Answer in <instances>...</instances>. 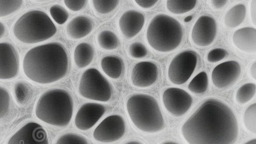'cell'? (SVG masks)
Listing matches in <instances>:
<instances>
[{
    "instance_id": "obj_44",
    "label": "cell",
    "mask_w": 256,
    "mask_h": 144,
    "mask_svg": "<svg viewBox=\"0 0 256 144\" xmlns=\"http://www.w3.org/2000/svg\"><path fill=\"white\" fill-rule=\"evenodd\" d=\"M162 144H179V143H176V142H172V141H168V142H166L164 143H163Z\"/></svg>"
},
{
    "instance_id": "obj_5",
    "label": "cell",
    "mask_w": 256,
    "mask_h": 144,
    "mask_svg": "<svg viewBox=\"0 0 256 144\" xmlns=\"http://www.w3.org/2000/svg\"><path fill=\"white\" fill-rule=\"evenodd\" d=\"M183 38L182 26L177 20L164 14L156 16L147 31V40L154 50L172 52L180 46Z\"/></svg>"
},
{
    "instance_id": "obj_41",
    "label": "cell",
    "mask_w": 256,
    "mask_h": 144,
    "mask_svg": "<svg viewBox=\"0 0 256 144\" xmlns=\"http://www.w3.org/2000/svg\"><path fill=\"white\" fill-rule=\"evenodd\" d=\"M124 144H142L141 142L136 140H132L126 142Z\"/></svg>"
},
{
    "instance_id": "obj_8",
    "label": "cell",
    "mask_w": 256,
    "mask_h": 144,
    "mask_svg": "<svg viewBox=\"0 0 256 144\" xmlns=\"http://www.w3.org/2000/svg\"><path fill=\"white\" fill-rule=\"evenodd\" d=\"M197 63L198 55L194 51H184L175 56L168 70L170 81L178 85L186 83L194 72Z\"/></svg>"
},
{
    "instance_id": "obj_42",
    "label": "cell",
    "mask_w": 256,
    "mask_h": 144,
    "mask_svg": "<svg viewBox=\"0 0 256 144\" xmlns=\"http://www.w3.org/2000/svg\"><path fill=\"white\" fill-rule=\"evenodd\" d=\"M192 19H193V17H192V16H189V17H186L184 19V22L188 23L192 20Z\"/></svg>"
},
{
    "instance_id": "obj_38",
    "label": "cell",
    "mask_w": 256,
    "mask_h": 144,
    "mask_svg": "<svg viewBox=\"0 0 256 144\" xmlns=\"http://www.w3.org/2000/svg\"><path fill=\"white\" fill-rule=\"evenodd\" d=\"M212 5L216 9H220L226 5V4L228 3L227 1H223V0H218V1H216V0H214V1H212Z\"/></svg>"
},
{
    "instance_id": "obj_31",
    "label": "cell",
    "mask_w": 256,
    "mask_h": 144,
    "mask_svg": "<svg viewBox=\"0 0 256 144\" xmlns=\"http://www.w3.org/2000/svg\"><path fill=\"white\" fill-rule=\"evenodd\" d=\"M10 104V98L8 92L4 88L0 87V119L8 114Z\"/></svg>"
},
{
    "instance_id": "obj_14",
    "label": "cell",
    "mask_w": 256,
    "mask_h": 144,
    "mask_svg": "<svg viewBox=\"0 0 256 144\" xmlns=\"http://www.w3.org/2000/svg\"><path fill=\"white\" fill-rule=\"evenodd\" d=\"M242 68L235 61L223 62L216 66L212 73V81L215 86L224 88L237 81L241 74Z\"/></svg>"
},
{
    "instance_id": "obj_24",
    "label": "cell",
    "mask_w": 256,
    "mask_h": 144,
    "mask_svg": "<svg viewBox=\"0 0 256 144\" xmlns=\"http://www.w3.org/2000/svg\"><path fill=\"white\" fill-rule=\"evenodd\" d=\"M208 77L204 72L200 73L189 84L188 88L192 92L196 94L204 93L208 87Z\"/></svg>"
},
{
    "instance_id": "obj_21",
    "label": "cell",
    "mask_w": 256,
    "mask_h": 144,
    "mask_svg": "<svg viewBox=\"0 0 256 144\" xmlns=\"http://www.w3.org/2000/svg\"><path fill=\"white\" fill-rule=\"evenodd\" d=\"M102 68L110 78L117 79L120 77L123 68L122 59L114 56H106L101 62Z\"/></svg>"
},
{
    "instance_id": "obj_11",
    "label": "cell",
    "mask_w": 256,
    "mask_h": 144,
    "mask_svg": "<svg viewBox=\"0 0 256 144\" xmlns=\"http://www.w3.org/2000/svg\"><path fill=\"white\" fill-rule=\"evenodd\" d=\"M20 66L19 56L14 46L8 43H0V79L17 76Z\"/></svg>"
},
{
    "instance_id": "obj_1",
    "label": "cell",
    "mask_w": 256,
    "mask_h": 144,
    "mask_svg": "<svg viewBox=\"0 0 256 144\" xmlns=\"http://www.w3.org/2000/svg\"><path fill=\"white\" fill-rule=\"evenodd\" d=\"M182 133L188 144H234L238 137V126L228 106L210 99L184 123Z\"/></svg>"
},
{
    "instance_id": "obj_7",
    "label": "cell",
    "mask_w": 256,
    "mask_h": 144,
    "mask_svg": "<svg viewBox=\"0 0 256 144\" xmlns=\"http://www.w3.org/2000/svg\"><path fill=\"white\" fill-rule=\"evenodd\" d=\"M78 91L84 98L106 102L108 101L112 94V89L108 80L97 69L90 68L82 75L78 87Z\"/></svg>"
},
{
    "instance_id": "obj_34",
    "label": "cell",
    "mask_w": 256,
    "mask_h": 144,
    "mask_svg": "<svg viewBox=\"0 0 256 144\" xmlns=\"http://www.w3.org/2000/svg\"><path fill=\"white\" fill-rule=\"evenodd\" d=\"M228 52L225 50L216 49L212 50L208 54L207 59L208 61L210 62H217L225 58Z\"/></svg>"
},
{
    "instance_id": "obj_4",
    "label": "cell",
    "mask_w": 256,
    "mask_h": 144,
    "mask_svg": "<svg viewBox=\"0 0 256 144\" xmlns=\"http://www.w3.org/2000/svg\"><path fill=\"white\" fill-rule=\"evenodd\" d=\"M126 109L132 121L140 131L152 133L164 129L165 122L161 109L152 96L132 95L127 101Z\"/></svg>"
},
{
    "instance_id": "obj_36",
    "label": "cell",
    "mask_w": 256,
    "mask_h": 144,
    "mask_svg": "<svg viewBox=\"0 0 256 144\" xmlns=\"http://www.w3.org/2000/svg\"><path fill=\"white\" fill-rule=\"evenodd\" d=\"M135 2L140 7L144 9H150L153 7L158 2L156 0H136Z\"/></svg>"
},
{
    "instance_id": "obj_27",
    "label": "cell",
    "mask_w": 256,
    "mask_h": 144,
    "mask_svg": "<svg viewBox=\"0 0 256 144\" xmlns=\"http://www.w3.org/2000/svg\"><path fill=\"white\" fill-rule=\"evenodd\" d=\"M244 123L246 129L252 133H256V104L250 105L244 115Z\"/></svg>"
},
{
    "instance_id": "obj_3",
    "label": "cell",
    "mask_w": 256,
    "mask_h": 144,
    "mask_svg": "<svg viewBox=\"0 0 256 144\" xmlns=\"http://www.w3.org/2000/svg\"><path fill=\"white\" fill-rule=\"evenodd\" d=\"M74 103L66 90L52 89L44 92L36 106V117L43 122L58 127L67 126L70 122Z\"/></svg>"
},
{
    "instance_id": "obj_35",
    "label": "cell",
    "mask_w": 256,
    "mask_h": 144,
    "mask_svg": "<svg viewBox=\"0 0 256 144\" xmlns=\"http://www.w3.org/2000/svg\"><path fill=\"white\" fill-rule=\"evenodd\" d=\"M88 1L86 0H66L64 3L66 6L71 11H78L82 10L87 4Z\"/></svg>"
},
{
    "instance_id": "obj_22",
    "label": "cell",
    "mask_w": 256,
    "mask_h": 144,
    "mask_svg": "<svg viewBox=\"0 0 256 144\" xmlns=\"http://www.w3.org/2000/svg\"><path fill=\"white\" fill-rule=\"evenodd\" d=\"M246 15V9L244 5H236L227 12L224 22L229 28H236L244 22Z\"/></svg>"
},
{
    "instance_id": "obj_17",
    "label": "cell",
    "mask_w": 256,
    "mask_h": 144,
    "mask_svg": "<svg viewBox=\"0 0 256 144\" xmlns=\"http://www.w3.org/2000/svg\"><path fill=\"white\" fill-rule=\"evenodd\" d=\"M145 17L142 14L134 10L124 12L120 18L119 26L124 36L131 39L136 36L142 30Z\"/></svg>"
},
{
    "instance_id": "obj_40",
    "label": "cell",
    "mask_w": 256,
    "mask_h": 144,
    "mask_svg": "<svg viewBox=\"0 0 256 144\" xmlns=\"http://www.w3.org/2000/svg\"><path fill=\"white\" fill-rule=\"evenodd\" d=\"M6 32V27L4 25L0 22V39L2 38L4 36Z\"/></svg>"
},
{
    "instance_id": "obj_19",
    "label": "cell",
    "mask_w": 256,
    "mask_h": 144,
    "mask_svg": "<svg viewBox=\"0 0 256 144\" xmlns=\"http://www.w3.org/2000/svg\"><path fill=\"white\" fill-rule=\"evenodd\" d=\"M93 29L92 21L85 16H79L72 19L67 26L68 36L74 39H80L88 36Z\"/></svg>"
},
{
    "instance_id": "obj_12",
    "label": "cell",
    "mask_w": 256,
    "mask_h": 144,
    "mask_svg": "<svg viewBox=\"0 0 256 144\" xmlns=\"http://www.w3.org/2000/svg\"><path fill=\"white\" fill-rule=\"evenodd\" d=\"M8 144H49L46 131L38 123H27L15 133Z\"/></svg>"
},
{
    "instance_id": "obj_30",
    "label": "cell",
    "mask_w": 256,
    "mask_h": 144,
    "mask_svg": "<svg viewBox=\"0 0 256 144\" xmlns=\"http://www.w3.org/2000/svg\"><path fill=\"white\" fill-rule=\"evenodd\" d=\"M50 13L54 21L59 25L65 24L68 19V11L60 5H54L51 7Z\"/></svg>"
},
{
    "instance_id": "obj_13",
    "label": "cell",
    "mask_w": 256,
    "mask_h": 144,
    "mask_svg": "<svg viewBox=\"0 0 256 144\" xmlns=\"http://www.w3.org/2000/svg\"><path fill=\"white\" fill-rule=\"evenodd\" d=\"M217 33L215 20L209 16H202L198 19L192 31V39L199 46H206L214 41Z\"/></svg>"
},
{
    "instance_id": "obj_28",
    "label": "cell",
    "mask_w": 256,
    "mask_h": 144,
    "mask_svg": "<svg viewBox=\"0 0 256 144\" xmlns=\"http://www.w3.org/2000/svg\"><path fill=\"white\" fill-rule=\"evenodd\" d=\"M22 1H0V18L6 17L20 10Z\"/></svg>"
},
{
    "instance_id": "obj_26",
    "label": "cell",
    "mask_w": 256,
    "mask_h": 144,
    "mask_svg": "<svg viewBox=\"0 0 256 144\" xmlns=\"http://www.w3.org/2000/svg\"><path fill=\"white\" fill-rule=\"evenodd\" d=\"M256 86L254 83L246 84L240 87L236 95V101L240 104H245L251 100L256 94Z\"/></svg>"
},
{
    "instance_id": "obj_37",
    "label": "cell",
    "mask_w": 256,
    "mask_h": 144,
    "mask_svg": "<svg viewBox=\"0 0 256 144\" xmlns=\"http://www.w3.org/2000/svg\"><path fill=\"white\" fill-rule=\"evenodd\" d=\"M250 15L252 21L254 25L256 23V1L254 0L250 4Z\"/></svg>"
},
{
    "instance_id": "obj_18",
    "label": "cell",
    "mask_w": 256,
    "mask_h": 144,
    "mask_svg": "<svg viewBox=\"0 0 256 144\" xmlns=\"http://www.w3.org/2000/svg\"><path fill=\"white\" fill-rule=\"evenodd\" d=\"M232 42L238 49L246 53L256 52V30L246 27L236 30L232 37Z\"/></svg>"
},
{
    "instance_id": "obj_29",
    "label": "cell",
    "mask_w": 256,
    "mask_h": 144,
    "mask_svg": "<svg viewBox=\"0 0 256 144\" xmlns=\"http://www.w3.org/2000/svg\"><path fill=\"white\" fill-rule=\"evenodd\" d=\"M119 1H99L94 0L92 4L96 11L102 14L110 13L114 10L119 4Z\"/></svg>"
},
{
    "instance_id": "obj_33",
    "label": "cell",
    "mask_w": 256,
    "mask_h": 144,
    "mask_svg": "<svg viewBox=\"0 0 256 144\" xmlns=\"http://www.w3.org/2000/svg\"><path fill=\"white\" fill-rule=\"evenodd\" d=\"M130 55L137 59L145 57L148 55V50L145 46L140 42L132 44L129 48Z\"/></svg>"
},
{
    "instance_id": "obj_15",
    "label": "cell",
    "mask_w": 256,
    "mask_h": 144,
    "mask_svg": "<svg viewBox=\"0 0 256 144\" xmlns=\"http://www.w3.org/2000/svg\"><path fill=\"white\" fill-rule=\"evenodd\" d=\"M105 112V107L100 104H84L80 107L76 116L75 125L80 130H88L99 121Z\"/></svg>"
},
{
    "instance_id": "obj_32",
    "label": "cell",
    "mask_w": 256,
    "mask_h": 144,
    "mask_svg": "<svg viewBox=\"0 0 256 144\" xmlns=\"http://www.w3.org/2000/svg\"><path fill=\"white\" fill-rule=\"evenodd\" d=\"M56 144H88V143L82 135L70 133L60 136Z\"/></svg>"
},
{
    "instance_id": "obj_9",
    "label": "cell",
    "mask_w": 256,
    "mask_h": 144,
    "mask_svg": "<svg viewBox=\"0 0 256 144\" xmlns=\"http://www.w3.org/2000/svg\"><path fill=\"white\" fill-rule=\"evenodd\" d=\"M126 123L118 115L106 117L96 128L94 138L102 142H112L120 139L126 132Z\"/></svg>"
},
{
    "instance_id": "obj_6",
    "label": "cell",
    "mask_w": 256,
    "mask_h": 144,
    "mask_svg": "<svg viewBox=\"0 0 256 144\" xmlns=\"http://www.w3.org/2000/svg\"><path fill=\"white\" fill-rule=\"evenodd\" d=\"M56 28L48 15L40 11L27 12L15 23L14 36L26 44H36L50 39L55 35Z\"/></svg>"
},
{
    "instance_id": "obj_2",
    "label": "cell",
    "mask_w": 256,
    "mask_h": 144,
    "mask_svg": "<svg viewBox=\"0 0 256 144\" xmlns=\"http://www.w3.org/2000/svg\"><path fill=\"white\" fill-rule=\"evenodd\" d=\"M68 69L67 52L61 44L50 43L30 50L23 61L26 76L40 84L56 82L66 76Z\"/></svg>"
},
{
    "instance_id": "obj_23",
    "label": "cell",
    "mask_w": 256,
    "mask_h": 144,
    "mask_svg": "<svg viewBox=\"0 0 256 144\" xmlns=\"http://www.w3.org/2000/svg\"><path fill=\"white\" fill-rule=\"evenodd\" d=\"M98 41L99 45L106 50H114L119 45V40L116 35L108 30L103 31L98 35Z\"/></svg>"
},
{
    "instance_id": "obj_43",
    "label": "cell",
    "mask_w": 256,
    "mask_h": 144,
    "mask_svg": "<svg viewBox=\"0 0 256 144\" xmlns=\"http://www.w3.org/2000/svg\"><path fill=\"white\" fill-rule=\"evenodd\" d=\"M245 144H256V139H253Z\"/></svg>"
},
{
    "instance_id": "obj_39",
    "label": "cell",
    "mask_w": 256,
    "mask_h": 144,
    "mask_svg": "<svg viewBox=\"0 0 256 144\" xmlns=\"http://www.w3.org/2000/svg\"><path fill=\"white\" fill-rule=\"evenodd\" d=\"M250 74L252 76L254 79H256V63L254 62L250 68Z\"/></svg>"
},
{
    "instance_id": "obj_10",
    "label": "cell",
    "mask_w": 256,
    "mask_h": 144,
    "mask_svg": "<svg viewBox=\"0 0 256 144\" xmlns=\"http://www.w3.org/2000/svg\"><path fill=\"white\" fill-rule=\"evenodd\" d=\"M163 101L170 114L176 117H180L190 109L194 100L185 90L178 88H170L164 93Z\"/></svg>"
},
{
    "instance_id": "obj_16",
    "label": "cell",
    "mask_w": 256,
    "mask_h": 144,
    "mask_svg": "<svg viewBox=\"0 0 256 144\" xmlns=\"http://www.w3.org/2000/svg\"><path fill=\"white\" fill-rule=\"evenodd\" d=\"M158 77V69L155 63L150 61L139 62L134 67L131 80L137 87L146 88L152 85Z\"/></svg>"
},
{
    "instance_id": "obj_25",
    "label": "cell",
    "mask_w": 256,
    "mask_h": 144,
    "mask_svg": "<svg viewBox=\"0 0 256 144\" xmlns=\"http://www.w3.org/2000/svg\"><path fill=\"white\" fill-rule=\"evenodd\" d=\"M196 1H174L168 0L167 2V8L172 13L182 14L188 12L194 9Z\"/></svg>"
},
{
    "instance_id": "obj_20",
    "label": "cell",
    "mask_w": 256,
    "mask_h": 144,
    "mask_svg": "<svg viewBox=\"0 0 256 144\" xmlns=\"http://www.w3.org/2000/svg\"><path fill=\"white\" fill-rule=\"evenodd\" d=\"M94 56L92 47L88 43H82L76 48L74 53V62L78 67L84 68L92 62Z\"/></svg>"
}]
</instances>
